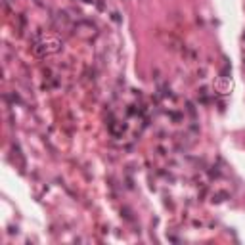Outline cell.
<instances>
[{
	"label": "cell",
	"mask_w": 245,
	"mask_h": 245,
	"mask_svg": "<svg viewBox=\"0 0 245 245\" xmlns=\"http://www.w3.org/2000/svg\"><path fill=\"white\" fill-rule=\"evenodd\" d=\"M217 86H218V90L222 92V94H226V90H228V86H230V82H228V81H220V82H218Z\"/></svg>",
	"instance_id": "cell-1"
}]
</instances>
